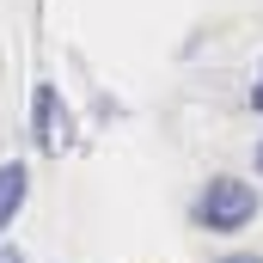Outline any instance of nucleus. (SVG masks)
Listing matches in <instances>:
<instances>
[{
  "mask_svg": "<svg viewBox=\"0 0 263 263\" xmlns=\"http://www.w3.org/2000/svg\"><path fill=\"white\" fill-rule=\"evenodd\" d=\"M257 208H263V196H257V184H245V178H208L196 190V202H190V220H196L202 233H245L251 220H257Z\"/></svg>",
  "mask_w": 263,
  "mask_h": 263,
  "instance_id": "obj_1",
  "label": "nucleus"
},
{
  "mask_svg": "<svg viewBox=\"0 0 263 263\" xmlns=\"http://www.w3.org/2000/svg\"><path fill=\"white\" fill-rule=\"evenodd\" d=\"M31 135H37L43 153H62V141H67V110H62L55 80H37V86H31Z\"/></svg>",
  "mask_w": 263,
  "mask_h": 263,
  "instance_id": "obj_2",
  "label": "nucleus"
},
{
  "mask_svg": "<svg viewBox=\"0 0 263 263\" xmlns=\"http://www.w3.org/2000/svg\"><path fill=\"white\" fill-rule=\"evenodd\" d=\"M25 202H31V165L25 159H0V245H6L12 220L25 214Z\"/></svg>",
  "mask_w": 263,
  "mask_h": 263,
  "instance_id": "obj_3",
  "label": "nucleus"
},
{
  "mask_svg": "<svg viewBox=\"0 0 263 263\" xmlns=\"http://www.w3.org/2000/svg\"><path fill=\"white\" fill-rule=\"evenodd\" d=\"M214 263H263L257 251H227V257H214Z\"/></svg>",
  "mask_w": 263,
  "mask_h": 263,
  "instance_id": "obj_4",
  "label": "nucleus"
},
{
  "mask_svg": "<svg viewBox=\"0 0 263 263\" xmlns=\"http://www.w3.org/2000/svg\"><path fill=\"white\" fill-rule=\"evenodd\" d=\"M0 263H25V251L18 245H0Z\"/></svg>",
  "mask_w": 263,
  "mask_h": 263,
  "instance_id": "obj_5",
  "label": "nucleus"
},
{
  "mask_svg": "<svg viewBox=\"0 0 263 263\" xmlns=\"http://www.w3.org/2000/svg\"><path fill=\"white\" fill-rule=\"evenodd\" d=\"M251 110H257V117H263V80H257V86H251Z\"/></svg>",
  "mask_w": 263,
  "mask_h": 263,
  "instance_id": "obj_6",
  "label": "nucleus"
},
{
  "mask_svg": "<svg viewBox=\"0 0 263 263\" xmlns=\"http://www.w3.org/2000/svg\"><path fill=\"white\" fill-rule=\"evenodd\" d=\"M257 172H263V141H257Z\"/></svg>",
  "mask_w": 263,
  "mask_h": 263,
  "instance_id": "obj_7",
  "label": "nucleus"
}]
</instances>
